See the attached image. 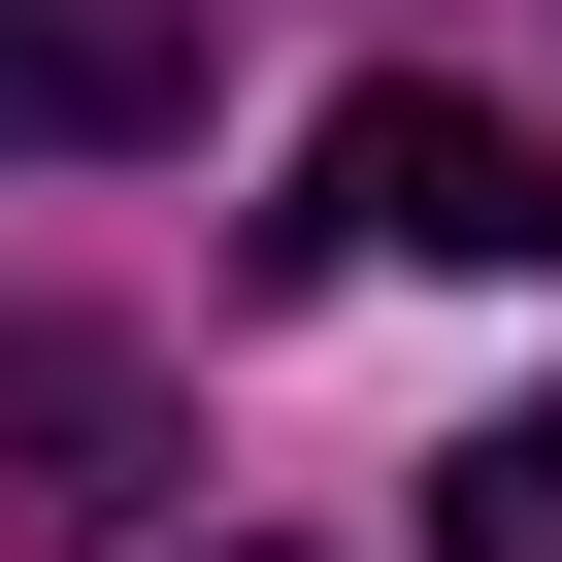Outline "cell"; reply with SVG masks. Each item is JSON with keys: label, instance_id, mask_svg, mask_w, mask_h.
Instances as JSON below:
<instances>
[{"label": "cell", "instance_id": "7a4b0ae2", "mask_svg": "<svg viewBox=\"0 0 562 562\" xmlns=\"http://www.w3.org/2000/svg\"><path fill=\"white\" fill-rule=\"evenodd\" d=\"M133 463H166V364L133 331H0V562H100Z\"/></svg>", "mask_w": 562, "mask_h": 562}, {"label": "cell", "instance_id": "6da1fadb", "mask_svg": "<svg viewBox=\"0 0 562 562\" xmlns=\"http://www.w3.org/2000/svg\"><path fill=\"white\" fill-rule=\"evenodd\" d=\"M299 265H562V166H529V133H463V100H331Z\"/></svg>", "mask_w": 562, "mask_h": 562}, {"label": "cell", "instance_id": "3957f363", "mask_svg": "<svg viewBox=\"0 0 562 562\" xmlns=\"http://www.w3.org/2000/svg\"><path fill=\"white\" fill-rule=\"evenodd\" d=\"M100 133H199V0H0V166H100Z\"/></svg>", "mask_w": 562, "mask_h": 562}, {"label": "cell", "instance_id": "277c9868", "mask_svg": "<svg viewBox=\"0 0 562 562\" xmlns=\"http://www.w3.org/2000/svg\"><path fill=\"white\" fill-rule=\"evenodd\" d=\"M430 562H562V397H496V430L430 463Z\"/></svg>", "mask_w": 562, "mask_h": 562}]
</instances>
